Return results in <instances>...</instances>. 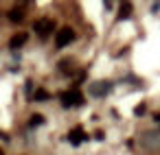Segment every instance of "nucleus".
Here are the masks:
<instances>
[{
  "label": "nucleus",
  "instance_id": "6",
  "mask_svg": "<svg viewBox=\"0 0 160 155\" xmlns=\"http://www.w3.org/2000/svg\"><path fill=\"white\" fill-rule=\"evenodd\" d=\"M110 81H99V83H94L92 85V90H90V94H94V96H103V94H108L110 92Z\"/></svg>",
  "mask_w": 160,
  "mask_h": 155
},
{
  "label": "nucleus",
  "instance_id": "2",
  "mask_svg": "<svg viewBox=\"0 0 160 155\" xmlns=\"http://www.w3.org/2000/svg\"><path fill=\"white\" fill-rule=\"evenodd\" d=\"M33 31H35L40 37H48V35L55 31V22H53L51 18H40V20H35Z\"/></svg>",
  "mask_w": 160,
  "mask_h": 155
},
{
  "label": "nucleus",
  "instance_id": "10",
  "mask_svg": "<svg viewBox=\"0 0 160 155\" xmlns=\"http://www.w3.org/2000/svg\"><path fill=\"white\" fill-rule=\"evenodd\" d=\"M33 98H35V101H48V98H51V94H48L46 90H35Z\"/></svg>",
  "mask_w": 160,
  "mask_h": 155
},
{
  "label": "nucleus",
  "instance_id": "8",
  "mask_svg": "<svg viewBox=\"0 0 160 155\" xmlns=\"http://www.w3.org/2000/svg\"><path fill=\"white\" fill-rule=\"evenodd\" d=\"M9 20H11V22H22V20H24V9H20V7L11 9V11H9Z\"/></svg>",
  "mask_w": 160,
  "mask_h": 155
},
{
  "label": "nucleus",
  "instance_id": "3",
  "mask_svg": "<svg viewBox=\"0 0 160 155\" xmlns=\"http://www.w3.org/2000/svg\"><path fill=\"white\" fill-rule=\"evenodd\" d=\"M72 40H75V31H72L70 26H64V29H59V33L55 35V44H57V48H64V46H68Z\"/></svg>",
  "mask_w": 160,
  "mask_h": 155
},
{
  "label": "nucleus",
  "instance_id": "12",
  "mask_svg": "<svg viewBox=\"0 0 160 155\" xmlns=\"http://www.w3.org/2000/svg\"><path fill=\"white\" fill-rule=\"evenodd\" d=\"M103 2H105V7H108V9H112V7H114V0H103Z\"/></svg>",
  "mask_w": 160,
  "mask_h": 155
},
{
  "label": "nucleus",
  "instance_id": "9",
  "mask_svg": "<svg viewBox=\"0 0 160 155\" xmlns=\"http://www.w3.org/2000/svg\"><path fill=\"white\" fill-rule=\"evenodd\" d=\"M29 124H31V127H40V124H44V116H42V114H33L31 120H29Z\"/></svg>",
  "mask_w": 160,
  "mask_h": 155
},
{
  "label": "nucleus",
  "instance_id": "1",
  "mask_svg": "<svg viewBox=\"0 0 160 155\" xmlns=\"http://www.w3.org/2000/svg\"><path fill=\"white\" fill-rule=\"evenodd\" d=\"M59 101H62V107H66V109L68 107H79V105H83V94H81L79 87H70V90L59 94Z\"/></svg>",
  "mask_w": 160,
  "mask_h": 155
},
{
  "label": "nucleus",
  "instance_id": "13",
  "mask_svg": "<svg viewBox=\"0 0 160 155\" xmlns=\"http://www.w3.org/2000/svg\"><path fill=\"white\" fill-rule=\"evenodd\" d=\"M27 5H29V0H20V9H24Z\"/></svg>",
  "mask_w": 160,
  "mask_h": 155
},
{
  "label": "nucleus",
  "instance_id": "15",
  "mask_svg": "<svg viewBox=\"0 0 160 155\" xmlns=\"http://www.w3.org/2000/svg\"><path fill=\"white\" fill-rule=\"evenodd\" d=\"M0 155H2V153H0Z\"/></svg>",
  "mask_w": 160,
  "mask_h": 155
},
{
  "label": "nucleus",
  "instance_id": "11",
  "mask_svg": "<svg viewBox=\"0 0 160 155\" xmlns=\"http://www.w3.org/2000/svg\"><path fill=\"white\" fill-rule=\"evenodd\" d=\"M134 114H136V116H142V114H145V105H138V107L134 109Z\"/></svg>",
  "mask_w": 160,
  "mask_h": 155
},
{
  "label": "nucleus",
  "instance_id": "4",
  "mask_svg": "<svg viewBox=\"0 0 160 155\" xmlns=\"http://www.w3.org/2000/svg\"><path fill=\"white\" fill-rule=\"evenodd\" d=\"M83 140H88V135H86V131H83L81 127H75V129L68 131V142H70V144L77 146V144H81Z\"/></svg>",
  "mask_w": 160,
  "mask_h": 155
},
{
  "label": "nucleus",
  "instance_id": "7",
  "mask_svg": "<svg viewBox=\"0 0 160 155\" xmlns=\"http://www.w3.org/2000/svg\"><path fill=\"white\" fill-rule=\"evenodd\" d=\"M129 16H132V2H129V0H123L121 11H118V20H127Z\"/></svg>",
  "mask_w": 160,
  "mask_h": 155
},
{
  "label": "nucleus",
  "instance_id": "5",
  "mask_svg": "<svg viewBox=\"0 0 160 155\" xmlns=\"http://www.w3.org/2000/svg\"><path fill=\"white\" fill-rule=\"evenodd\" d=\"M27 40H29L27 33H16V35L9 40V48H11V50H18V48H22V46L27 44Z\"/></svg>",
  "mask_w": 160,
  "mask_h": 155
},
{
  "label": "nucleus",
  "instance_id": "14",
  "mask_svg": "<svg viewBox=\"0 0 160 155\" xmlns=\"http://www.w3.org/2000/svg\"><path fill=\"white\" fill-rule=\"evenodd\" d=\"M153 120H156V122H160V111H158V114L153 116Z\"/></svg>",
  "mask_w": 160,
  "mask_h": 155
}]
</instances>
